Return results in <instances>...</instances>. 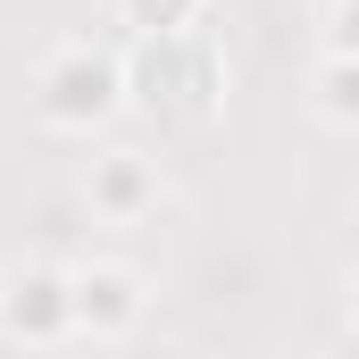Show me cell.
<instances>
[{
  "mask_svg": "<svg viewBox=\"0 0 359 359\" xmlns=\"http://www.w3.org/2000/svg\"><path fill=\"white\" fill-rule=\"evenodd\" d=\"M142 318H151V292H142V276L126 268V259H84L76 268V334L126 343Z\"/></svg>",
  "mask_w": 359,
  "mask_h": 359,
  "instance_id": "obj_4",
  "label": "cell"
},
{
  "mask_svg": "<svg viewBox=\"0 0 359 359\" xmlns=\"http://www.w3.org/2000/svg\"><path fill=\"white\" fill-rule=\"evenodd\" d=\"M326 59H359V0H334V17H326Z\"/></svg>",
  "mask_w": 359,
  "mask_h": 359,
  "instance_id": "obj_8",
  "label": "cell"
},
{
  "mask_svg": "<svg viewBox=\"0 0 359 359\" xmlns=\"http://www.w3.org/2000/svg\"><path fill=\"white\" fill-rule=\"evenodd\" d=\"M351 326H359V284H351Z\"/></svg>",
  "mask_w": 359,
  "mask_h": 359,
  "instance_id": "obj_9",
  "label": "cell"
},
{
  "mask_svg": "<svg viewBox=\"0 0 359 359\" xmlns=\"http://www.w3.org/2000/svg\"><path fill=\"white\" fill-rule=\"evenodd\" d=\"M217 92H226V59L201 25L192 34H151V42L126 50V100H142L159 126H209Z\"/></svg>",
  "mask_w": 359,
  "mask_h": 359,
  "instance_id": "obj_1",
  "label": "cell"
},
{
  "mask_svg": "<svg viewBox=\"0 0 359 359\" xmlns=\"http://www.w3.org/2000/svg\"><path fill=\"white\" fill-rule=\"evenodd\" d=\"M0 334L25 343V351H50L76 334V268H50V259H25V268L0 276Z\"/></svg>",
  "mask_w": 359,
  "mask_h": 359,
  "instance_id": "obj_3",
  "label": "cell"
},
{
  "mask_svg": "<svg viewBox=\"0 0 359 359\" xmlns=\"http://www.w3.org/2000/svg\"><path fill=\"white\" fill-rule=\"evenodd\" d=\"M126 109V59L117 50H92V42H59L42 67H34V117L50 134H92Z\"/></svg>",
  "mask_w": 359,
  "mask_h": 359,
  "instance_id": "obj_2",
  "label": "cell"
},
{
  "mask_svg": "<svg viewBox=\"0 0 359 359\" xmlns=\"http://www.w3.org/2000/svg\"><path fill=\"white\" fill-rule=\"evenodd\" d=\"M318 117L326 126H343V134H359V59H318Z\"/></svg>",
  "mask_w": 359,
  "mask_h": 359,
  "instance_id": "obj_7",
  "label": "cell"
},
{
  "mask_svg": "<svg viewBox=\"0 0 359 359\" xmlns=\"http://www.w3.org/2000/svg\"><path fill=\"white\" fill-rule=\"evenodd\" d=\"M209 0H109V17L126 25V42H151V34H192Z\"/></svg>",
  "mask_w": 359,
  "mask_h": 359,
  "instance_id": "obj_6",
  "label": "cell"
},
{
  "mask_svg": "<svg viewBox=\"0 0 359 359\" xmlns=\"http://www.w3.org/2000/svg\"><path fill=\"white\" fill-rule=\"evenodd\" d=\"M84 201L92 217H109V226H134V217H151L159 209V168L142 159V151H100L84 176Z\"/></svg>",
  "mask_w": 359,
  "mask_h": 359,
  "instance_id": "obj_5",
  "label": "cell"
}]
</instances>
